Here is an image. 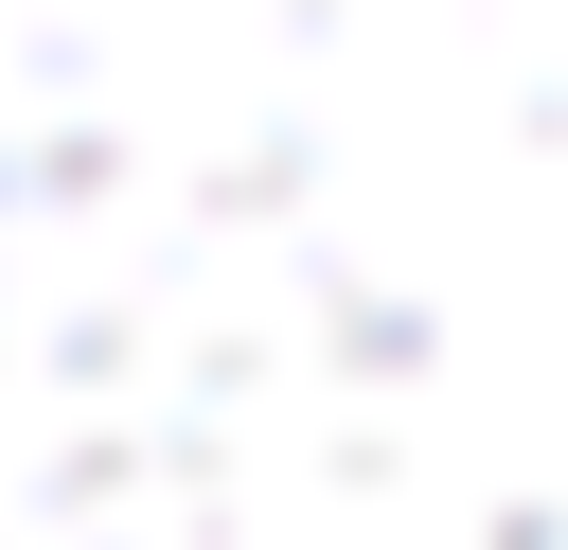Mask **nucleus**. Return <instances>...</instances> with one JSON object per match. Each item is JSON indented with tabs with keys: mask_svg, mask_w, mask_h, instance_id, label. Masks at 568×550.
<instances>
[{
	"mask_svg": "<svg viewBox=\"0 0 568 550\" xmlns=\"http://www.w3.org/2000/svg\"><path fill=\"white\" fill-rule=\"evenodd\" d=\"M0 550H568V0H0Z\"/></svg>",
	"mask_w": 568,
	"mask_h": 550,
	"instance_id": "1",
	"label": "nucleus"
}]
</instances>
